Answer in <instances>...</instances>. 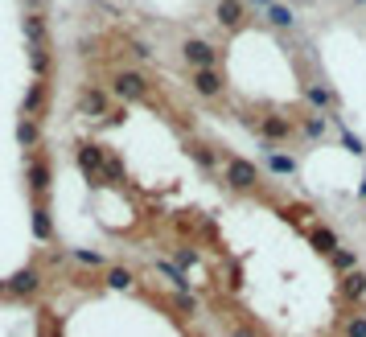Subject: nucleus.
Segmentation results:
<instances>
[{
	"label": "nucleus",
	"mask_w": 366,
	"mask_h": 337,
	"mask_svg": "<svg viewBox=\"0 0 366 337\" xmlns=\"http://www.w3.org/2000/svg\"><path fill=\"white\" fill-rule=\"evenodd\" d=\"M78 169L91 185H107L103 169H107V148L103 144H78Z\"/></svg>",
	"instance_id": "1"
},
{
	"label": "nucleus",
	"mask_w": 366,
	"mask_h": 337,
	"mask_svg": "<svg viewBox=\"0 0 366 337\" xmlns=\"http://www.w3.org/2000/svg\"><path fill=\"white\" fill-rule=\"evenodd\" d=\"M222 177H227L231 189H255V185H260V169H255L251 161H243V156H227Z\"/></svg>",
	"instance_id": "2"
},
{
	"label": "nucleus",
	"mask_w": 366,
	"mask_h": 337,
	"mask_svg": "<svg viewBox=\"0 0 366 337\" xmlns=\"http://www.w3.org/2000/svg\"><path fill=\"white\" fill-rule=\"evenodd\" d=\"M111 91H115L119 99H148V78H144L140 70H119V74L111 78Z\"/></svg>",
	"instance_id": "3"
},
{
	"label": "nucleus",
	"mask_w": 366,
	"mask_h": 337,
	"mask_svg": "<svg viewBox=\"0 0 366 337\" xmlns=\"http://www.w3.org/2000/svg\"><path fill=\"white\" fill-rule=\"evenodd\" d=\"M25 181H29V189L37 194V202L45 198V189H49V161L33 148L29 152V161H25Z\"/></svg>",
	"instance_id": "4"
},
{
	"label": "nucleus",
	"mask_w": 366,
	"mask_h": 337,
	"mask_svg": "<svg viewBox=\"0 0 366 337\" xmlns=\"http://www.w3.org/2000/svg\"><path fill=\"white\" fill-rule=\"evenodd\" d=\"M181 54H185V62H190L194 70H214V62H218V49H214L210 41H202V37H190V41L181 45Z\"/></svg>",
	"instance_id": "5"
},
{
	"label": "nucleus",
	"mask_w": 366,
	"mask_h": 337,
	"mask_svg": "<svg viewBox=\"0 0 366 337\" xmlns=\"http://www.w3.org/2000/svg\"><path fill=\"white\" fill-rule=\"evenodd\" d=\"M4 288H8L12 297H33V292L41 288V272H37V268H21V272H12V276L4 280Z\"/></svg>",
	"instance_id": "6"
},
{
	"label": "nucleus",
	"mask_w": 366,
	"mask_h": 337,
	"mask_svg": "<svg viewBox=\"0 0 366 337\" xmlns=\"http://www.w3.org/2000/svg\"><path fill=\"white\" fill-rule=\"evenodd\" d=\"M41 107H45V78H33V82H29V91H25L21 115H25V119H37V115H41Z\"/></svg>",
	"instance_id": "7"
},
{
	"label": "nucleus",
	"mask_w": 366,
	"mask_h": 337,
	"mask_svg": "<svg viewBox=\"0 0 366 337\" xmlns=\"http://www.w3.org/2000/svg\"><path fill=\"white\" fill-rule=\"evenodd\" d=\"M338 292H342V301H346V305H363L366 272H346V276H342V284H338Z\"/></svg>",
	"instance_id": "8"
},
{
	"label": "nucleus",
	"mask_w": 366,
	"mask_h": 337,
	"mask_svg": "<svg viewBox=\"0 0 366 337\" xmlns=\"http://www.w3.org/2000/svg\"><path fill=\"white\" fill-rule=\"evenodd\" d=\"M190 82H194V91H198L202 99H214V95L222 91V74H218V70H194Z\"/></svg>",
	"instance_id": "9"
},
{
	"label": "nucleus",
	"mask_w": 366,
	"mask_h": 337,
	"mask_svg": "<svg viewBox=\"0 0 366 337\" xmlns=\"http://www.w3.org/2000/svg\"><path fill=\"white\" fill-rule=\"evenodd\" d=\"M78 107H82V115H111L107 111V91H99V86H87L78 95Z\"/></svg>",
	"instance_id": "10"
},
{
	"label": "nucleus",
	"mask_w": 366,
	"mask_h": 337,
	"mask_svg": "<svg viewBox=\"0 0 366 337\" xmlns=\"http://www.w3.org/2000/svg\"><path fill=\"white\" fill-rule=\"evenodd\" d=\"M33 239H41V243L54 239V222H49V206H45V202L33 206Z\"/></svg>",
	"instance_id": "11"
},
{
	"label": "nucleus",
	"mask_w": 366,
	"mask_h": 337,
	"mask_svg": "<svg viewBox=\"0 0 366 337\" xmlns=\"http://www.w3.org/2000/svg\"><path fill=\"white\" fill-rule=\"evenodd\" d=\"M218 25H227V29H239L243 25V0H218Z\"/></svg>",
	"instance_id": "12"
},
{
	"label": "nucleus",
	"mask_w": 366,
	"mask_h": 337,
	"mask_svg": "<svg viewBox=\"0 0 366 337\" xmlns=\"http://www.w3.org/2000/svg\"><path fill=\"white\" fill-rule=\"evenodd\" d=\"M260 132H264L268 140H288V136H293V124H288L284 115H264Z\"/></svg>",
	"instance_id": "13"
},
{
	"label": "nucleus",
	"mask_w": 366,
	"mask_h": 337,
	"mask_svg": "<svg viewBox=\"0 0 366 337\" xmlns=\"http://www.w3.org/2000/svg\"><path fill=\"white\" fill-rule=\"evenodd\" d=\"M309 243H313L321 255H334V251H338V235H334L330 226H309Z\"/></svg>",
	"instance_id": "14"
},
{
	"label": "nucleus",
	"mask_w": 366,
	"mask_h": 337,
	"mask_svg": "<svg viewBox=\"0 0 366 337\" xmlns=\"http://www.w3.org/2000/svg\"><path fill=\"white\" fill-rule=\"evenodd\" d=\"M16 144H21V148H37V144H41L37 119H25V115H21V124H16Z\"/></svg>",
	"instance_id": "15"
},
{
	"label": "nucleus",
	"mask_w": 366,
	"mask_h": 337,
	"mask_svg": "<svg viewBox=\"0 0 366 337\" xmlns=\"http://www.w3.org/2000/svg\"><path fill=\"white\" fill-rule=\"evenodd\" d=\"M305 99H309L313 107H321V111H330V107L338 103V99H334V91H330V86H321V82H317V86H305Z\"/></svg>",
	"instance_id": "16"
},
{
	"label": "nucleus",
	"mask_w": 366,
	"mask_h": 337,
	"mask_svg": "<svg viewBox=\"0 0 366 337\" xmlns=\"http://www.w3.org/2000/svg\"><path fill=\"white\" fill-rule=\"evenodd\" d=\"M190 156H194V161H198L202 169H214V165H218V156H214V148H210V144H198V140L190 144Z\"/></svg>",
	"instance_id": "17"
},
{
	"label": "nucleus",
	"mask_w": 366,
	"mask_h": 337,
	"mask_svg": "<svg viewBox=\"0 0 366 337\" xmlns=\"http://www.w3.org/2000/svg\"><path fill=\"white\" fill-rule=\"evenodd\" d=\"M268 21H272L276 29H288L297 16H293V8H288V4H272V8H268Z\"/></svg>",
	"instance_id": "18"
},
{
	"label": "nucleus",
	"mask_w": 366,
	"mask_h": 337,
	"mask_svg": "<svg viewBox=\"0 0 366 337\" xmlns=\"http://www.w3.org/2000/svg\"><path fill=\"white\" fill-rule=\"evenodd\" d=\"M268 169L284 177V173H297V161H293V156H284V152H268Z\"/></svg>",
	"instance_id": "19"
},
{
	"label": "nucleus",
	"mask_w": 366,
	"mask_h": 337,
	"mask_svg": "<svg viewBox=\"0 0 366 337\" xmlns=\"http://www.w3.org/2000/svg\"><path fill=\"white\" fill-rule=\"evenodd\" d=\"M330 264H334L338 272H354V264H358V255H354V251H342V247H338V251L330 255Z\"/></svg>",
	"instance_id": "20"
},
{
	"label": "nucleus",
	"mask_w": 366,
	"mask_h": 337,
	"mask_svg": "<svg viewBox=\"0 0 366 337\" xmlns=\"http://www.w3.org/2000/svg\"><path fill=\"white\" fill-rule=\"evenodd\" d=\"M157 272H161V276H165V280H173V288H181V292H185V288H190V280H185V276H181V272H177V268H173V264H165V259H161V264H157Z\"/></svg>",
	"instance_id": "21"
},
{
	"label": "nucleus",
	"mask_w": 366,
	"mask_h": 337,
	"mask_svg": "<svg viewBox=\"0 0 366 337\" xmlns=\"http://www.w3.org/2000/svg\"><path fill=\"white\" fill-rule=\"evenodd\" d=\"M107 288H119V292L132 288V272H128V268H111V272H107Z\"/></svg>",
	"instance_id": "22"
},
{
	"label": "nucleus",
	"mask_w": 366,
	"mask_h": 337,
	"mask_svg": "<svg viewBox=\"0 0 366 337\" xmlns=\"http://www.w3.org/2000/svg\"><path fill=\"white\" fill-rule=\"evenodd\" d=\"M103 181H124V165H119V156H111V152H107V169H103Z\"/></svg>",
	"instance_id": "23"
},
{
	"label": "nucleus",
	"mask_w": 366,
	"mask_h": 337,
	"mask_svg": "<svg viewBox=\"0 0 366 337\" xmlns=\"http://www.w3.org/2000/svg\"><path fill=\"white\" fill-rule=\"evenodd\" d=\"M346 337H366V313H354L346 321Z\"/></svg>",
	"instance_id": "24"
},
{
	"label": "nucleus",
	"mask_w": 366,
	"mask_h": 337,
	"mask_svg": "<svg viewBox=\"0 0 366 337\" xmlns=\"http://www.w3.org/2000/svg\"><path fill=\"white\" fill-rule=\"evenodd\" d=\"M70 255H74L82 268H103V255H99V251H70Z\"/></svg>",
	"instance_id": "25"
},
{
	"label": "nucleus",
	"mask_w": 366,
	"mask_h": 337,
	"mask_svg": "<svg viewBox=\"0 0 366 337\" xmlns=\"http://www.w3.org/2000/svg\"><path fill=\"white\" fill-rule=\"evenodd\" d=\"M227 334L231 337H260L255 325H247V321H227Z\"/></svg>",
	"instance_id": "26"
},
{
	"label": "nucleus",
	"mask_w": 366,
	"mask_h": 337,
	"mask_svg": "<svg viewBox=\"0 0 366 337\" xmlns=\"http://www.w3.org/2000/svg\"><path fill=\"white\" fill-rule=\"evenodd\" d=\"M173 305H177L181 313H198V301H194V297H185V292H181V297H173Z\"/></svg>",
	"instance_id": "27"
},
{
	"label": "nucleus",
	"mask_w": 366,
	"mask_h": 337,
	"mask_svg": "<svg viewBox=\"0 0 366 337\" xmlns=\"http://www.w3.org/2000/svg\"><path fill=\"white\" fill-rule=\"evenodd\" d=\"M305 132H309V136H321V132H325V119H321V115H313V119L305 124Z\"/></svg>",
	"instance_id": "28"
},
{
	"label": "nucleus",
	"mask_w": 366,
	"mask_h": 337,
	"mask_svg": "<svg viewBox=\"0 0 366 337\" xmlns=\"http://www.w3.org/2000/svg\"><path fill=\"white\" fill-rule=\"evenodd\" d=\"M342 140H346V148H350V152H363V144H358V136H350V132H342Z\"/></svg>",
	"instance_id": "29"
},
{
	"label": "nucleus",
	"mask_w": 366,
	"mask_h": 337,
	"mask_svg": "<svg viewBox=\"0 0 366 337\" xmlns=\"http://www.w3.org/2000/svg\"><path fill=\"white\" fill-rule=\"evenodd\" d=\"M255 4H264V8H272V4H276V0H255Z\"/></svg>",
	"instance_id": "30"
},
{
	"label": "nucleus",
	"mask_w": 366,
	"mask_h": 337,
	"mask_svg": "<svg viewBox=\"0 0 366 337\" xmlns=\"http://www.w3.org/2000/svg\"><path fill=\"white\" fill-rule=\"evenodd\" d=\"M354 4H366V0H354Z\"/></svg>",
	"instance_id": "31"
},
{
	"label": "nucleus",
	"mask_w": 366,
	"mask_h": 337,
	"mask_svg": "<svg viewBox=\"0 0 366 337\" xmlns=\"http://www.w3.org/2000/svg\"><path fill=\"white\" fill-rule=\"evenodd\" d=\"M363 194H366V181H363Z\"/></svg>",
	"instance_id": "32"
}]
</instances>
